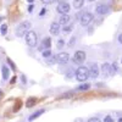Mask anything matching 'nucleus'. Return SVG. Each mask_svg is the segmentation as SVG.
<instances>
[{
    "instance_id": "37",
    "label": "nucleus",
    "mask_w": 122,
    "mask_h": 122,
    "mask_svg": "<svg viewBox=\"0 0 122 122\" xmlns=\"http://www.w3.org/2000/svg\"><path fill=\"white\" fill-rule=\"evenodd\" d=\"M88 1H95V0H88Z\"/></svg>"
},
{
    "instance_id": "17",
    "label": "nucleus",
    "mask_w": 122,
    "mask_h": 122,
    "mask_svg": "<svg viewBox=\"0 0 122 122\" xmlns=\"http://www.w3.org/2000/svg\"><path fill=\"white\" fill-rule=\"evenodd\" d=\"M44 112V110L42 109V110H38L37 111V112H34V114H32V115H30V117H29V121H33L34 118H37L38 116H40V115H42Z\"/></svg>"
},
{
    "instance_id": "35",
    "label": "nucleus",
    "mask_w": 122,
    "mask_h": 122,
    "mask_svg": "<svg viewBox=\"0 0 122 122\" xmlns=\"http://www.w3.org/2000/svg\"><path fill=\"white\" fill-rule=\"evenodd\" d=\"M27 1H28L29 4H32V3H34V0H27Z\"/></svg>"
},
{
    "instance_id": "10",
    "label": "nucleus",
    "mask_w": 122,
    "mask_h": 122,
    "mask_svg": "<svg viewBox=\"0 0 122 122\" xmlns=\"http://www.w3.org/2000/svg\"><path fill=\"white\" fill-rule=\"evenodd\" d=\"M95 10H97V14H99V15H106V14L109 12V6L100 4V5L97 6Z\"/></svg>"
},
{
    "instance_id": "36",
    "label": "nucleus",
    "mask_w": 122,
    "mask_h": 122,
    "mask_svg": "<svg viewBox=\"0 0 122 122\" xmlns=\"http://www.w3.org/2000/svg\"><path fill=\"white\" fill-rule=\"evenodd\" d=\"M118 122H122V117H121V118H120V120H118Z\"/></svg>"
},
{
    "instance_id": "22",
    "label": "nucleus",
    "mask_w": 122,
    "mask_h": 122,
    "mask_svg": "<svg viewBox=\"0 0 122 122\" xmlns=\"http://www.w3.org/2000/svg\"><path fill=\"white\" fill-rule=\"evenodd\" d=\"M50 56H51V51H50V49L43 51V57H44V59H48V57H50Z\"/></svg>"
},
{
    "instance_id": "29",
    "label": "nucleus",
    "mask_w": 122,
    "mask_h": 122,
    "mask_svg": "<svg viewBox=\"0 0 122 122\" xmlns=\"http://www.w3.org/2000/svg\"><path fill=\"white\" fill-rule=\"evenodd\" d=\"M72 95H73L72 93H66V94H64V95H61V98H66V99H67V98L72 97Z\"/></svg>"
},
{
    "instance_id": "14",
    "label": "nucleus",
    "mask_w": 122,
    "mask_h": 122,
    "mask_svg": "<svg viewBox=\"0 0 122 122\" xmlns=\"http://www.w3.org/2000/svg\"><path fill=\"white\" fill-rule=\"evenodd\" d=\"M101 71H103V75L105 77L109 76V73H110V64H107V62L103 64V66H101Z\"/></svg>"
},
{
    "instance_id": "20",
    "label": "nucleus",
    "mask_w": 122,
    "mask_h": 122,
    "mask_svg": "<svg viewBox=\"0 0 122 122\" xmlns=\"http://www.w3.org/2000/svg\"><path fill=\"white\" fill-rule=\"evenodd\" d=\"M0 33H1V36H5L7 33V25L6 23L1 25V27H0Z\"/></svg>"
},
{
    "instance_id": "8",
    "label": "nucleus",
    "mask_w": 122,
    "mask_h": 122,
    "mask_svg": "<svg viewBox=\"0 0 122 122\" xmlns=\"http://www.w3.org/2000/svg\"><path fill=\"white\" fill-rule=\"evenodd\" d=\"M88 71H89V77L92 78H97L99 76V67L97 64H93L90 66V68H88Z\"/></svg>"
},
{
    "instance_id": "19",
    "label": "nucleus",
    "mask_w": 122,
    "mask_h": 122,
    "mask_svg": "<svg viewBox=\"0 0 122 122\" xmlns=\"http://www.w3.org/2000/svg\"><path fill=\"white\" fill-rule=\"evenodd\" d=\"M89 88H90V84H89V83H84V84H81V86H78L77 90H88Z\"/></svg>"
},
{
    "instance_id": "15",
    "label": "nucleus",
    "mask_w": 122,
    "mask_h": 122,
    "mask_svg": "<svg viewBox=\"0 0 122 122\" xmlns=\"http://www.w3.org/2000/svg\"><path fill=\"white\" fill-rule=\"evenodd\" d=\"M117 73V64L116 62H114L112 65H110V76H115Z\"/></svg>"
},
{
    "instance_id": "34",
    "label": "nucleus",
    "mask_w": 122,
    "mask_h": 122,
    "mask_svg": "<svg viewBox=\"0 0 122 122\" xmlns=\"http://www.w3.org/2000/svg\"><path fill=\"white\" fill-rule=\"evenodd\" d=\"M33 10V5H29V7H28V11H32Z\"/></svg>"
},
{
    "instance_id": "1",
    "label": "nucleus",
    "mask_w": 122,
    "mask_h": 122,
    "mask_svg": "<svg viewBox=\"0 0 122 122\" xmlns=\"http://www.w3.org/2000/svg\"><path fill=\"white\" fill-rule=\"evenodd\" d=\"M89 77V71L86 66H79L76 71V78L77 81H79V82H84V81H87Z\"/></svg>"
},
{
    "instance_id": "23",
    "label": "nucleus",
    "mask_w": 122,
    "mask_h": 122,
    "mask_svg": "<svg viewBox=\"0 0 122 122\" xmlns=\"http://www.w3.org/2000/svg\"><path fill=\"white\" fill-rule=\"evenodd\" d=\"M64 45H65V40H64V39H59V40H57V48H59V49H62Z\"/></svg>"
},
{
    "instance_id": "7",
    "label": "nucleus",
    "mask_w": 122,
    "mask_h": 122,
    "mask_svg": "<svg viewBox=\"0 0 122 122\" xmlns=\"http://www.w3.org/2000/svg\"><path fill=\"white\" fill-rule=\"evenodd\" d=\"M70 9H71V7H70V5H68L67 3H61V4H59L57 7H56L57 12L61 14V15H67L68 11H70Z\"/></svg>"
},
{
    "instance_id": "5",
    "label": "nucleus",
    "mask_w": 122,
    "mask_h": 122,
    "mask_svg": "<svg viewBox=\"0 0 122 122\" xmlns=\"http://www.w3.org/2000/svg\"><path fill=\"white\" fill-rule=\"evenodd\" d=\"M93 20H94V17H93V15H92L90 12H84L79 17V23L82 26H88Z\"/></svg>"
},
{
    "instance_id": "33",
    "label": "nucleus",
    "mask_w": 122,
    "mask_h": 122,
    "mask_svg": "<svg viewBox=\"0 0 122 122\" xmlns=\"http://www.w3.org/2000/svg\"><path fill=\"white\" fill-rule=\"evenodd\" d=\"M75 122H84V121H83V118H77Z\"/></svg>"
},
{
    "instance_id": "21",
    "label": "nucleus",
    "mask_w": 122,
    "mask_h": 122,
    "mask_svg": "<svg viewBox=\"0 0 122 122\" xmlns=\"http://www.w3.org/2000/svg\"><path fill=\"white\" fill-rule=\"evenodd\" d=\"M71 30H72V26H64V28H62L64 34H68Z\"/></svg>"
},
{
    "instance_id": "31",
    "label": "nucleus",
    "mask_w": 122,
    "mask_h": 122,
    "mask_svg": "<svg viewBox=\"0 0 122 122\" xmlns=\"http://www.w3.org/2000/svg\"><path fill=\"white\" fill-rule=\"evenodd\" d=\"M118 43H120V44H122V33L118 36Z\"/></svg>"
},
{
    "instance_id": "11",
    "label": "nucleus",
    "mask_w": 122,
    "mask_h": 122,
    "mask_svg": "<svg viewBox=\"0 0 122 122\" xmlns=\"http://www.w3.org/2000/svg\"><path fill=\"white\" fill-rule=\"evenodd\" d=\"M50 45H51V39H50L49 37H46V38H44V40H43V43H42V45H40V50H43L45 49V50H48V49H50Z\"/></svg>"
},
{
    "instance_id": "28",
    "label": "nucleus",
    "mask_w": 122,
    "mask_h": 122,
    "mask_svg": "<svg viewBox=\"0 0 122 122\" xmlns=\"http://www.w3.org/2000/svg\"><path fill=\"white\" fill-rule=\"evenodd\" d=\"M88 122H100V120L97 118V117H92V118L88 120Z\"/></svg>"
},
{
    "instance_id": "6",
    "label": "nucleus",
    "mask_w": 122,
    "mask_h": 122,
    "mask_svg": "<svg viewBox=\"0 0 122 122\" xmlns=\"http://www.w3.org/2000/svg\"><path fill=\"white\" fill-rule=\"evenodd\" d=\"M55 57H56V62L60 64V65H66L68 61H70V55L67 53H65V51L57 54Z\"/></svg>"
},
{
    "instance_id": "27",
    "label": "nucleus",
    "mask_w": 122,
    "mask_h": 122,
    "mask_svg": "<svg viewBox=\"0 0 122 122\" xmlns=\"http://www.w3.org/2000/svg\"><path fill=\"white\" fill-rule=\"evenodd\" d=\"M43 1V4H46V5H49V4H53L55 0H42Z\"/></svg>"
},
{
    "instance_id": "26",
    "label": "nucleus",
    "mask_w": 122,
    "mask_h": 122,
    "mask_svg": "<svg viewBox=\"0 0 122 122\" xmlns=\"http://www.w3.org/2000/svg\"><path fill=\"white\" fill-rule=\"evenodd\" d=\"M7 62L10 64V66H11V67H12V70H16V66H15V64H14V62H12V61H11V60H10V59H7Z\"/></svg>"
},
{
    "instance_id": "3",
    "label": "nucleus",
    "mask_w": 122,
    "mask_h": 122,
    "mask_svg": "<svg viewBox=\"0 0 122 122\" xmlns=\"http://www.w3.org/2000/svg\"><path fill=\"white\" fill-rule=\"evenodd\" d=\"M26 43L28 46L30 48H34L38 43V36L34 30H29V32L26 34Z\"/></svg>"
},
{
    "instance_id": "38",
    "label": "nucleus",
    "mask_w": 122,
    "mask_h": 122,
    "mask_svg": "<svg viewBox=\"0 0 122 122\" xmlns=\"http://www.w3.org/2000/svg\"><path fill=\"white\" fill-rule=\"evenodd\" d=\"M0 95H1V92H0Z\"/></svg>"
},
{
    "instance_id": "2",
    "label": "nucleus",
    "mask_w": 122,
    "mask_h": 122,
    "mask_svg": "<svg viewBox=\"0 0 122 122\" xmlns=\"http://www.w3.org/2000/svg\"><path fill=\"white\" fill-rule=\"evenodd\" d=\"M30 29V22L25 21L22 23H20L18 27L16 28V36L17 37H25V34H27Z\"/></svg>"
},
{
    "instance_id": "30",
    "label": "nucleus",
    "mask_w": 122,
    "mask_h": 122,
    "mask_svg": "<svg viewBox=\"0 0 122 122\" xmlns=\"http://www.w3.org/2000/svg\"><path fill=\"white\" fill-rule=\"evenodd\" d=\"M45 12H46V9H45V7H43V9H42V11H40V14H39V15H40V16H43V15H45Z\"/></svg>"
},
{
    "instance_id": "18",
    "label": "nucleus",
    "mask_w": 122,
    "mask_h": 122,
    "mask_svg": "<svg viewBox=\"0 0 122 122\" xmlns=\"http://www.w3.org/2000/svg\"><path fill=\"white\" fill-rule=\"evenodd\" d=\"M34 104H36V99H34V98H29V99L27 100V103H26V106H27V107H32Z\"/></svg>"
},
{
    "instance_id": "12",
    "label": "nucleus",
    "mask_w": 122,
    "mask_h": 122,
    "mask_svg": "<svg viewBox=\"0 0 122 122\" xmlns=\"http://www.w3.org/2000/svg\"><path fill=\"white\" fill-rule=\"evenodd\" d=\"M71 21V17L68 15H61L60 17V21H59V25H62V26H67Z\"/></svg>"
},
{
    "instance_id": "16",
    "label": "nucleus",
    "mask_w": 122,
    "mask_h": 122,
    "mask_svg": "<svg viewBox=\"0 0 122 122\" xmlns=\"http://www.w3.org/2000/svg\"><path fill=\"white\" fill-rule=\"evenodd\" d=\"M84 4V0H73V7L75 9H81Z\"/></svg>"
},
{
    "instance_id": "4",
    "label": "nucleus",
    "mask_w": 122,
    "mask_h": 122,
    "mask_svg": "<svg viewBox=\"0 0 122 122\" xmlns=\"http://www.w3.org/2000/svg\"><path fill=\"white\" fill-rule=\"evenodd\" d=\"M86 53L83 51V50H78V51H76V54L73 55V59H72V61L75 64H77V65H82L84 61H86Z\"/></svg>"
},
{
    "instance_id": "13",
    "label": "nucleus",
    "mask_w": 122,
    "mask_h": 122,
    "mask_svg": "<svg viewBox=\"0 0 122 122\" xmlns=\"http://www.w3.org/2000/svg\"><path fill=\"white\" fill-rule=\"evenodd\" d=\"M1 73H3V79L4 81H7L9 79V75H10V70H9V67L7 66H3L1 67Z\"/></svg>"
},
{
    "instance_id": "32",
    "label": "nucleus",
    "mask_w": 122,
    "mask_h": 122,
    "mask_svg": "<svg viewBox=\"0 0 122 122\" xmlns=\"http://www.w3.org/2000/svg\"><path fill=\"white\" fill-rule=\"evenodd\" d=\"M56 1H57L59 4H61V3H67V0H56Z\"/></svg>"
},
{
    "instance_id": "25",
    "label": "nucleus",
    "mask_w": 122,
    "mask_h": 122,
    "mask_svg": "<svg viewBox=\"0 0 122 122\" xmlns=\"http://www.w3.org/2000/svg\"><path fill=\"white\" fill-rule=\"evenodd\" d=\"M104 122H114V118L111 117V116H106L104 118Z\"/></svg>"
},
{
    "instance_id": "24",
    "label": "nucleus",
    "mask_w": 122,
    "mask_h": 122,
    "mask_svg": "<svg viewBox=\"0 0 122 122\" xmlns=\"http://www.w3.org/2000/svg\"><path fill=\"white\" fill-rule=\"evenodd\" d=\"M75 44H76V38L73 37V38H71V40H70V43H68V45H70V46H73Z\"/></svg>"
},
{
    "instance_id": "9",
    "label": "nucleus",
    "mask_w": 122,
    "mask_h": 122,
    "mask_svg": "<svg viewBox=\"0 0 122 122\" xmlns=\"http://www.w3.org/2000/svg\"><path fill=\"white\" fill-rule=\"evenodd\" d=\"M50 33L53 36H57L60 33V25L57 22H53L50 25Z\"/></svg>"
}]
</instances>
